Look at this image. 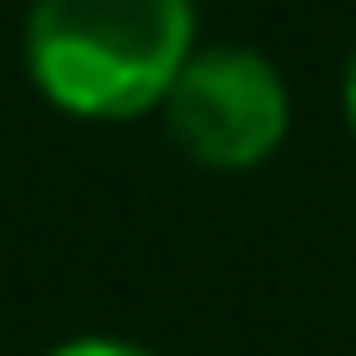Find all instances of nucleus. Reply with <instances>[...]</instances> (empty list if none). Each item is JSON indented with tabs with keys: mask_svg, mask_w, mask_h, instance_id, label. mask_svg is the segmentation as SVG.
<instances>
[{
	"mask_svg": "<svg viewBox=\"0 0 356 356\" xmlns=\"http://www.w3.org/2000/svg\"><path fill=\"white\" fill-rule=\"evenodd\" d=\"M194 56V0H31L25 69L69 119H138L163 106Z\"/></svg>",
	"mask_w": 356,
	"mask_h": 356,
	"instance_id": "f257e3e1",
	"label": "nucleus"
},
{
	"mask_svg": "<svg viewBox=\"0 0 356 356\" xmlns=\"http://www.w3.org/2000/svg\"><path fill=\"white\" fill-rule=\"evenodd\" d=\"M169 138L207 169H257L288 138V88L269 56L219 44L194 50L163 94Z\"/></svg>",
	"mask_w": 356,
	"mask_h": 356,
	"instance_id": "f03ea898",
	"label": "nucleus"
},
{
	"mask_svg": "<svg viewBox=\"0 0 356 356\" xmlns=\"http://www.w3.org/2000/svg\"><path fill=\"white\" fill-rule=\"evenodd\" d=\"M50 356H150L138 344H119V338H75V344H56Z\"/></svg>",
	"mask_w": 356,
	"mask_h": 356,
	"instance_id": "7ed1b4c3",
	"label": "nucleus"
},
{
	"mask_svg": "<svg viewBox=\"0 0 356 356\" xmlns=\"http://www.w3.org/2000/svg\"><path fill=\"white\" fill-rule=\"evenodd\" d=\"M344 106H350V125H356V56H350V81H344Z\"/></svg>",
	"mask_w": 356,
	"mask_h": 356,
	"instance_id": "20e7f679",
	"label": "nucleus"
}]
</instances>
